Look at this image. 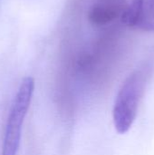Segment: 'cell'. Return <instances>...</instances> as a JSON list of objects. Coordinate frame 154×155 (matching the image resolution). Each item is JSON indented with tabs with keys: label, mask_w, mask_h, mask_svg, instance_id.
Segmentation results:
<instances>
[{
	"label": "cell",
	"mask_w": 154,
	"mask_h": 155,
	"mask_svg": "<svg viewBox=\"0 0 154 155\" xmlns=\"http://www.w3.org/2000/svg\"><path fill=\"white\" fill-rule=\"evenodd\" d=\"M149 79V70L133 71L123 83L113 110V120L117 133H127L133 126Z\"/></svg>",
	"instance_id": "1"
},
{
	"label": "cell",
	"mask_w": 154,
	"mask_h": 155,
	"mask_svg": "<svg viewBox=\"0 0 154 155\" xmlns=\"http://www.w3.org/2000/svg\"><path fill=\"white\" fill-rule=\"evenodd\" d=\"M34 90V80L33 77H25L18 89L12 104L5 130L1 155H16L21 141L22 125Z\"/></svg>",
	"instance_id": "2"
},
{
	"label": "cell",
	"mask_w": 154,
	"mask_h": 155,
	"mask_svg": "<svg viewBox=\"0 0 154 155\" xmlns=\"http://www.w3.org/2000/svg\"><path fill=\"white\" fill-rule=\"evenodd\" d=\"M121 21L128 27L154 32V0H133Z\"/></svg>",
	"instance_id": "3"
},
{
	"label": "cell",
	"mask_w": 154,
	"mask_h": 155,
	"mask_svg": "<svg viewBox=\"0 0 154 155\" xmlns=\"http://www.w3.org/2000/svg\"><path fill=\"white\" fill-rule=\"evenodd\" d=\"M127 6V0H96L88 12V19L94 25H106L121 18Z\"/></svg>",
	"instance_id": "4"
}]
</instances>
